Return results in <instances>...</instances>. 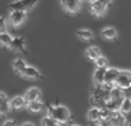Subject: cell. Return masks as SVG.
Segmentation results:
<instances>
[{
  "mask_svg": "<svg viewBox=\"0 0 131 126\" xmlns=\"http://www.w3.org/2000/svg\"><path fill=\"white\" fill-rule=\"evenodd\" d=\"M46 108H47L48 116H51V117L60 125L68 124V123L72 119L69 109L64 105H60V104L52 105V104H50V103H46Z\"/></svg>",
  "mask_w": 131,
  "mask_h": 126,
  "instance_id": "1",
  "label": "cell"
},
{
  "mask_svg": "<svg viewBox=\"0 0 131 126\" xmlns=\"http://www.w3.org/2000/svg\"><path fill=\"white\" fill-rule=\"evenodd\" d=\"M38 1L39 0H16L8 5V9L9 11H22L28 13L38 4Z\"/></svg>",
  "mask_w": 131,
  "mask_h": 126,
  "instance_id": "2",
  "label": "cell"
},
{
  "mask_svg": "<svg viewBox=\"0 0 131 126\" xmlns=\"http://www.w3.org/2000/svg\"><path fill=\"white\" fill-rule=\"evenodd\" d=\"M60 4L67 15H77L81 9L82 0H60Z\"/></svg>",
  "mask_w": 131,
  "mask_h": 126,
  "instance_id": "3",
  "label": "cell"
},
{
  "mask_svg": "<svg viewBox=\"0 0 131 126\" xmlns=\"http://www.w3.org/2000/svg\"><path fill=\"white\" fill-rule=\"evenodd\" d=\"M89 8H90L92 15L97 16V17H102L106 14L108 5L100 1V0H90L89 1Z\"/></svg>",
  "mask_w": 131,
  "mask_h": 126,
  "instance_id": "4",
  "label": "cell"
},
{
  "mask_svg": "<svg viewBox=\"0 0 131 126\" xmlns=\"http://www.w3.org/2000/svg\"><path fill=\"white\" fill-rule=\"evenodd\" d=\"M118 74H120V69L114 68V67H107L106 75H105V83L102 86L105 88H107L108 90H111L115 86L116 79H117Z\"/></svg>",
  "mask_w": 131,
  "mask_h": 126,
  "instance_id": "5",
  "label": "cell"
},
{
  "mask_svg": "<svg viewBox=\"0 0 131 126\" xmlns=\"http://www.w3.org/2000/svg\"><path fill=\"white\" fill-rule=\"evenodd\" d=\"M27 20V13L22 11H10L9 14V24L13 29L18 28Z\"/></svg>",
  "mask_w": 131,
  "mask_h": 126,
  "instance_id": "6",
  "label": "cell"
},
{
  "mask_svg": "<svg viewBox=\"0 0 131 126\" xmlns=\"http://www.w3.org/2000/svg\"><path fill=\"white\" fill-rule=\"evenodd\" d=\"M131 80V72L129 71H120L117 79H116L115 86L120 87L121 89L127 90L129 89V83Z\"/></svg>",
  "mask_w": 131,
  "mask_h": 126,
  "instance_id": "7",
  "label": "cell"
},
{
  "mask_svg": "<svg viewBox=\"0 0 131 126\" xmlns=\"http://www.w3.org/2000/svg\"><path fill=\"white\" fill-rule=\"evenodd\" d=\"M10 51L13 52H22L24 55H27L28 51L25 49V41L24 37L18 36V37H13V41H12V45H10Z\"/></svg>",
  "mask_w": 131,
  "mask_h": 126,
  "instance_id": "8",
  "label": "cell"
},
{
  "mask_svg": "<svg viewBox=\"0 0 131 126\" xmlns=\"http://www.w3.org/2000/svg\"><path fill=\"white\" fill-rule=\"evenodd\" d=\"M21 76H23V78H25V79H29V80H43L44 79L43 74H41L36 67L29 66V65L25 67V69L23 71Z\"/></svg>",
  "mask_w": 131,
  "mask_h": 126,
  "instance_id": "9",
  "label": "cell"
},
{
  "mask_svg": "<svg viewBox=\"0 0 131 126\" xmlns=\"http://www.w3.org/2000/svg\"><path fill=\"white\" fill-rule=\"evenodd\" d=\"M109 122H111L112 126H124L127 124L124 113H122L121 111H111Z\"/></svg>",
  "mask_w": 131,
  "mask_h": 126,
  "instance_id": "10",
  "label": "cell"
},
{
  "mask_svg": "<svg viewBox=\"0 0 131 126\" xmlns=\"http://www.w3.org/2000/svg\"><path fill=\"white\" fill-rule=\"evenodd\" d=\"M10 110V104H9V98L5 93L0 92V115L6 116Z\"/></svg>",
  "mask_w": 131,
  "mask_h": 126,
  "instance_id": "11",
  "label": "cell"
},
{
  "mask_svg": "<svg viewBox=\"0 0 131 126\" xmlns=\"http://www.w3.org/2000/svg\"><path fill=\"white\" fill-rule=\"evenodd\" d=\"M24 97H25V101L27 102L39 101V100L41 98V92H40V89H38V88L32 87L25 92Z\"/></svg>",
  "mask_w": 131,
  "mask_h": 126,
  "instance_id": "12",
  "label": "cell"
},
{
  "mask_svg": "<svg viewBox=\"0 0 131 126\" xmlns=\"http://www.w3.org/2000/svg\"><path fill=\"white\" fill-rule=\"evenodd\" d=\"M9 104H10L12 110H20V109L24 108V106L27 105V101H25L24 95H23V96L18 95V96L13 97V98L9 101Z\"/></svg>",
  "mask_w": 131,
  "mask_h": 126,
  "instance_id": "13",
  "label": "cell"
},
{
  "mask_svg": "<svg viewBox=\"0 0 131 126\" xmlns=\"http://www.w3.org/2000/svg\"><path fill=\"white\" fill-rule=\"evenodd\" d=\"M27 109L29 112H32V113H38V112H41V111L45 109V104L43 102L39 101H31V102H27Z\"/></svg>",
  "mask_w": 131,
  "mask_h": 126,
  "instance_id": "14",
  "label": "cell"
},
{
  "mask_svg": "<svg viewBox=\"0 0 131 126\" xmlns=\"http://www.w3.org/2000/svg\"><path fill=\"white\" fill-rule=\"evenodd\" d=\"M107 68H97L93 74V81L95 86H102L105 83V75H106Z\"/></svg>",
  "mask_w": 131,
  "mask_h": 126,
  "instance_id": "15",
  "label": "cell"
},
{
  "mask_svg": "<svg viewBox=\"0 0 131 126\" xmlns=\"http://www.w3.org/2000/svg\"><path fill=\"white\" fill-rule=\"evenodd\" d=\"M88 119L90 123H94V124H99L100 123V109L99 108H91L88 111Z\"/></svg>",
  "mask_w": 131,
  "mask_h": 126,
  "instance_id": "16",
  "label": "cell"
},
{
  "mask_svg": "<svg viewBox=\"0 0 131 126\" xmlns=\"http://www.w3.org/2000/svg\"><path fill=\"white\" fill-rule=\"evenodd\" d=\"M85 56L89 60L91 61H94L98 57L101 56V52H100V49L98 46H90V48L86 49L85 51Z\"/></svg>",
  "mask_w": 131,
  "mask_h": 126,
  "instance_id": "17",
  "label": "cell"
},
{
  "mask_svg": "<svg viewBox=\"0 0 131 126\" xmlns=\"http://www.w3.org/2000/svg\"><path fill=\"white\" fill-rule=\"evenodd\" d=\"M101 36L104 37L105 39H107V41H115V39L117 38V31H116L115 28L108 27V28L102 29Z\"/></svg>",
  "mask_w": 131,
  "mask_h": 126,
  "instance_id": "18",
  "label": "cell"
},
{
  "mask_svg": "<svg viewBox=\"0 0 131 126\" xmlns=\"http://www.w3.org/2000/svg\"><path fill=\"white\" fill-rule=\"evenodd\" d=\"M27 66H28L27 62H25L22 58H16V59L14 60V62H13L14 72H15L16 74H18V75H22L23 71L25 69V67Z\"/></svg>",
  "mask_w": 131,
  "mask_h": 126,
  "instance_id": "19",
  "label": "cell"
},
{
  "mask_svg": "<svg viewBox=\"0 0 131 126\" xmlns=\"http://www.w3.org/2000/svg\"><path fill=\"white\" fill-rule=\"evenodd\" d=\"M12 41H13V37L8 34V32H0V45L2 46L6 50H9L12 45Z\"/></svg>",
  "mask_w": 131,
  "mask_h": 126,
  "instance_id": "20",
  "label": "cell"
},
{
  "mask_svg": "<svg viewBox=\"0 0 131 126\" xmlns=\"http://www.w3.org/2000/svg\"><path fill=\"white\" fill-rule=\"evenodd\" d=\"M122 101L123 98H118V100H109L106 104V108L111 111H121V105H122Z\"/></svg>",
  "mask_w": 131,
  "mask_h": 126,
  "instance_id": "21",
  "label": "cell"
},
{
  "mask_svg": "<svg viewBox=\"0 0 131 126\" xmlns=\"http://www.w3.org/2000/svg\"><path fill=\"white\" fill-rule=\"evenodd\" d=\"M109 97L112 100H118V98H124V90L121 89L117 86H114L111 90H109Z\"/></svg>",
  "mask_w": 131,
  "mask_h": 126,
  "instance_id": "22",
  "label": "cell"
},
{
  "mask_svg": "<svg viewBox=\"0 0 131 126\" xmlns=\"http://www.w3.org/2000/svg\"><path fill=\"white\" fill-rule=\"evenodd\" d=\"M77 36L82 39V41L89 42L93 38V32L90 29H79L77 30Z\"/></svg>",
  "mask_w": 131,
  "mask_h": 126,
  "instance_id": "23",
  "label": "cell"
},
{
  "mask_svg": "<svg viewBox=\"0 0 131 126\" xmlns=\"http://www.w3.org/2000/svg\"><path fill=\"white\" fill-rule=\"evenodd\" d=\"M94 64H95L97 68H107V67H108V60H107L106 57L100 56V57H98L97 59L94 60Z\"/></svg>",
  "mask_w": 131,
  "mask_h": 126,
  "instance_id": "24",
  "label": "cell"
},
{
  "mask_svg": "<svg viewBox=\"0 0 131 126\" xmlns=\"http://www.w3.org/2000/svg\"><path fill=\"white\" fill-rule=\"evenodd\" d=\"M131 111V98L129 97H124L122 101V105H121V112L122 113H128Z\"/></svg>",
  "mask_w": 131,
  "mask_h": 126,
  "instance_id": "25",
  "label": "cell"
},
{
  "mask_svg": "<svg viewBox=\"0 0 131 126\" xmlns=\"http://www.w3.org/2000/svg\"><path fill=\"white\" fill-rule=\"evenodd\" d=\"M55 124H58L51 116H46L41 119V126H54Z\"/></svg>",
  "mask_w": 131,
  "mask_h": 126,
  "instance_id": "26",
  "label": "cell"
},
{
  "mask_svg": "<svg viewBox=\"0 0 131 126\" xmlns=\"http://www.w3.org/2000/svg\"><path fill=\"white\" fill-rule=\"evenodd\" d=\"M109 117H111V110H108L106 106L100 109V120H109Z\"/></svg>",
  "mask_w": 131,
  "mask_h": 126,
  "instance_id": "27",
  "label": "cell"
},
{
  "mask_svg": "<svg viewBox=\"0 0 131 126\" xmlns=\"http://www.w3.org/2000/svg\"><path fill=\"white\" fill-rule=\"evenodd\" d=\"M6 31V19L4 16H0V32Z\"/></svg>",
  "mask_w": 131,
  "mask_h": 126,
  "instance_id": "28",
  "label": "cell"
},
{
  "mask_svg": "<svg viewBox=\"0 0 131 126\" xmlns=\"http://www.w3.org/2000/svg\"><path fill=\"white\" fill-rule=\"evenodd\" d=\"M125 122H127V125H131V111L128 113H125Z\"/></svg>",
  "mask_w": 131,
  "mask_h": 126,
  "instance_id": "29",
  "label": "cell"
},
{
  "mask_svg": "<svg viewBox=\"0 0 131 126\" xmlns=\"http://www.w3.org/2000/svg\"><path fill=\"white\" fill-rule=\"evenodd\" d=\"M2 126H16V124H15L14 120H6Z\"/></svg>",
  "mask_w": 131,
  "mask_h": 126,
  "instance_id": "30",
  "label": "cell"
},
{
  "mask_svg": "<svg viewBox=\"0 0 131 126\" xmlns=\"http://www.w3.org/2000/svg\"><path fill=\"white\" fill-rule=\"evenodd\" d=\"M99 124L101 126H112V124H111V122H109V120H100Z\"/></svg>",
  "mask_w": 131,
  "mask_h": 126,
  "instance_id": "31",
  "label": "cell"
},
{
  "mask_svg": "<svg viewBox=\"0 0 131 126\" xmlns=\"http://www.w3.org/2000/svg\"><path fill=\"white\" fill-rule=\"evenodd\" d=\"M21 126H35V125L32 124V123H30V122H27V123H23Z\"/></svg>",
  "mask_w": 131,
  "mask_h": 126,
  "instance_id": "32",
  "label": "cell"
},
{
  "mask_svg": "<svg viewBox=\"0 0 131 126\" xmlns=\"http://www.w3.org/2000/svg\"><path fill=\"white\" fill-rule=\"evenodd\" d=\"M100 1H102V2H105V4H107L109 6L111 5V2H112V0H100Z\"/></svg>",
  "mask_w": 131,
  "mask_h": 126,
  "instance_id": "33",
  "label": "cell"
},
{
  "mask_svg": "<svg viewBox=\"0 0 131 126\" xmlns=\"http://www.w3.org/2000/svg\"><path fill=\"white\" fill-rule=\"evenodd\" d=\"M91 126H101L100 124H94V123H91Z\"/></svg>",
  "mask_w": 131,
  "mask_h": 126,
  "instance_id": "34",
  "label": "cell"
},
{
  "mask_svg": "<svg viewBox=\"0 0 131 126\" xmlns=\"http://www.w3.org/2000/svg\"><path fill=\"white\" fill-rule=\"evenodd\" d=\"M69 126H79V125H75V124H70Z\"/></svg>",
  "mask_w": 131,
  "mask_h": 126,
  "instance_id": "35",
  "label": "cell"
},
{
  "mask_svg": "<svg viewBox=\"0 0 131 126\" xmlns=\"http://www.w3.org/2000/svg\"><path fill=\"white\" fill-rule=\"evenodd\" d=\"M54 126H61V125H60V124H55Z\"/></svg>",
  "mask_w": 131,
  "mask_h": 126,
  "instance_id": "36",
  "label": "cell"
},
{
  "mask_svg": "<svg viewBox=\"0 0 131 126\" xmlns=\"http://www.w3.org/2000/svg\"><path fill=\"white\" fill-rule=\"evenodd\" d=\"M127 126H131V125H127Z\"/></svg>",
  "mask_w": 131,
  "mask_h": 126,
  "instance_id": "37",
  "label": "cell"
},
{
  "mask_svg": "<svg viewBox=\"0 0 131 126\" xmlns=\"http://www.w3.org/2000/svg\"><path fill=\"white\" fill-rule=\"evenodd\" d=\"M89 1H90V0H89Z\"/></svg>",
  "mask_w": 131,
  "mask_h": 126,
  "instance_id": "38",
  "label": "cell"
}]
</instances>
